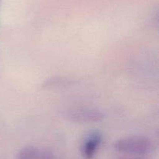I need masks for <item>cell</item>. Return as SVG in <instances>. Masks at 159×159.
<instances>
[{"label":"cell","mask_w":159,"mask_h":159,"mask_svg":"<svg viewBox=\"0 0 159 159\" xmlns=\"http://www.w3.org/2000/svg\"><path fill=\"white\" fill-rule=\"evenodd\" d=\"M117 152L124 155L144 156L155 151V145L149 138L141 136H132L117 140L113 144Z\"/></svg>","instance_id":"1"},{"label":"cell","mask_w":159,"mask_h":159,"mask_svg":"<svg viewBox=\"0 0 159 159\" xmlns=\"http://www.w3.org/2000/svg\"><path fill=\"white\" fill-rule=\"evenodd\" d=\"M66 118L75 123H99L104 118V114L96 109L76 108L67 112Z\"/></svg>","instance_id":"2"},{"label":"cell","mask_w":159,"mask_h":159,"mask_svg":"<svg viewBox=\"0 0 159 159\" xmlns=\"http://www.w3.org/2000/svg\"><path fill=\"white\" fill-rule=\"evenodd\" d=\"M102 141V135L99 131L91 132L82 145V155L85 159H93Z\"/></svg>","instance_id":"3"},{"label":"cell","mask_w":159,"mask_h":159,"mask_svg":"<svg viewBox=\"0 0 159 159\" xmlns=\"http://www.w3.org/2000/svg\"><path fill=\"white\" fill-rule=\"evenodd\" d=\"M40 151L34 146H26L17 154L16 159H38Z\"/></svg>","instance_id":"4"},{"label":"cell","mask_w":159,"mask_h":159,"mask_svg":"<svg viewBox=\"0 0 159 159\" xmlns=\"http://www.w3.org/2000/svg\"><path fill=\"white\" fill-rule=\"evenodd\" d=\"M116 159H146L144 158L142 156H131V155H123L118 157Z\"/></svg>","instance_id":"5"}]
</instances>
